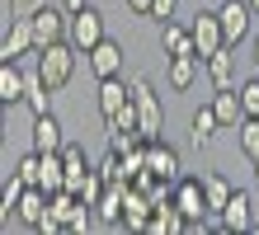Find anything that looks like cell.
Masks as SVG:
<instances>
[{
	"mask_svg": "<svg viewBox=\"0 0 259 235\" xmlns=\"http://www.w3.org/2000/svg\"><path fill=\"white\" fill-rule=\"evenodd\" d=\"M48 0H10V19H33Z\"/></svg>",
	"mask_w": 259,
	"mask_h": 235,
	"instance_id": "obj_25",
	"label": "cell"
},
{
	"mask_svg": "<svg viewBox=\"0 0 259 235\" xmlns=\"http://www.w3.org/2000/svg\"><path fill=\"white\" fill-rule=\"evenodd\" d=\"M75 47L71 42H52V47H38V75L48 80L52 89H66L75 80Z\"/></svg>",
	"mask_w": 259,
	"mask_h": 235,
	"instance_id": "obj_2",
	"label": "cell"
},
{
	"mask_svg": "<svg viewBox=\"0 0 259 235\" xmlns=\"http://www.w3.org/2000/svg\"><path fill=\"white\" fill-rule=\"evenodd\" d=\"M62 146H66V136H62L57 113H38L33 118V151L38 155H52V151H62Z\"/></svg>",
	"mask_w": 259,
	"mask_h": 235,
	"instance_id": "obj_13",
	"label": "cell"
},
{
	"mask_svg": "<svg viewBox=\"0 0 259 235\" xmlns=\"http://www.w3.org/2000/svg\"><path fill=\"white\" fill-rule=\"evenodd\" d=\"M217 19H222V33L226 42H245L250 38V19H254V10L245 5V0H217Z\"/></svg>",
	"mask_w": 259,
	"mask_h": 235,
	"instance_id": "obj_5",
	"label": "cell"
},
{
	"mask_svg": "<svg viewBox=\"0 0 259 235\" xmlns=\"http://www.w3.org/2000/svg\"><path fill=\"white\" fill-rule=\"evenodd\" d=\"M160 47H165V57L198 52V47H193V33H189V24H175V19H165V24H160Z\"/></svg>",
	"mask_w": 259,
	"mask_h": 235,
	"instance_id": "obj_15",
	"label": "cell"
},
{
	"mask_svg": "<svg viewBox=\"0 0 259 235\" xmlns=\"http://www.w3.org/2000/svg\"><path fill=\"white\" fill-rule=\"evenodd\" d=\"M28 193V183L19 179V169L5 179V188H0V207H5V216H14V207H19V198Z\"/></svg>",
	"mask_w": 259,
	"mask_h": 235,
	"instance_id": "obj_22",
	"label": "cell"
},
{
	"mask_svg": "<svg viewBox=\"0 0 259 235\" xmlns=\"http://www.w3.org/2000/svg\"><path fill=\"white\" fill-rule=\"evenodd\" d=\"M203 193H207V212H217V216H222V207L231 202V193H236V188L226 183L222 174H203Z\"/></svg>",
	"mask_w": 259,
	"mask_h": 235,
	"instance_id": "obj_20",
	"label": "cell"
},
{
	"mask_svg": "<svg viewBox=\"0 0 259 235\" xmlns=\"http://www.w3.org/2000/svg\"><path fill=\"white\" fill-rule=\"evenodd\" d=\"M245 5H250V10H254V19H259V0H245Z\"/></svg>",
	"mask_w": 259,
	"mask_h": 235,
	"instance_id": "obj_30",
	"label": "cell"
},
{
	"mask_svg": "<svg viewBox=\"0 0 259 235\" xmlns=\"http://www.w3.org/2000/svg\"><path fill=\"white\" fill-rule=\"evenodd\" d=\"M250 57H254V66H259V38H254V42H250Z\"/></svg>",
	"mask_w": 259,
	"mask_h": 235,
	"instance_id": "obj_29",
	"label": "cell"
},
{
	"mask_svg": "<svg viewBox=\"0 0 259 235\" xmlns=\"http://www.w3.org/2000/svg\"><path fill=\"white\" fill-rule=\"evenodd\" d=\"M127 10L137 14V19H151V0H127Z\"/></svg>",
	"mask_w": 259,
	"mask_h": 235,
	"instance_id": "obj_27",
	"label": "cell"
},
{
	"mask_svg": "<svg viewBox=\"0 0 259 235\" xmlns=\"http://www.w3.org/2000/svg\"><path fill=\"white\" fill-rule=\"evenodd\" d=\"M24 94H28V75L19 71V61H10V57H0V104H24Z\"/></svg>",
	"mask_w": 259,
	"mask_h": 235,
	"instance_id": "obj_12",
	"label": "cell"
},
{
	"mask_svg": "<svg viewBox=\"0 0 259 235\" xmlns=\"http://www.w3.org/2000/svg\"><path fill=\"white\" fill-rule=\"evenodd\" d=\"M198 71H203V57H198V52H184V57H170L165 80H170V89H193Z\"/></svg>",
	"mask_w": 259,
	"mask_h": 235,
	"instance_id": "obj_14",
	"label": "cell"
},
{
	"mask_svg": "<svg viewBox=\"0 0 259 235\" xmlns=\"http://www.w3.org/2000/svg\"><path fill=\"white\" fill-rule=\"evenodd\" d=\"M175 10H179V0H151V19H175Z\"/></svg>",
	"mask_w": 259,
	"mask_h": 235,
	"instance_id": "obj_26",
	"label": "cell"
},
{
	"mask_svg": "<svg viewBox=\"0 0 259 235\" xmlns=\"http://www.w3.org/2000/svg\"><path fill=\"white\" fill-rule=\"evenodd\" d=\"M52 94H57V89H52V85L33 71V75H28V94H24L28 113H33V118H38V113H52Z\"/></svg>",
	"mask_w": 259,
	"mask_h": 235,
	"instance_id": "obj_18",
	"label": "cell"
},
{
	"mask_svg": "<svg viewBox=\"0 0 259 235\" xmlns=\"http://www.w3.org/2000/svg\"><path fill=\"white\" fill-rule=\"evenodd\" d=\"M127 104H132V85H123V75H109V80H99V113H104V122L118 118Z\"/></svg>",
	"mask_w": 259,
	"mask_h": 235,
	"instance_id": "obj_11",
	"label": "cell"
},
{
	"mask_svg": "<svg viewBox=\"0 0 259 235\" xmlns=\"http://www.w3.org/2000/svg\"><path fill=\"white\" fill-rule=\"evenodd\" d=\"M66 33H71V14H66V10H57V5H42V10L33 14V38H38V47L66 42Z\"/></svg>",
	"mask_w": 259,
	"mask_h": 235,
	"instance_id": "obj_7",
	"label": "cell"
},
{
	"mask_svg": "<svg viewBox=\"0 0 259 235\" xmlns=\"http://www.w3.org/2000/svg\"><path fill=\"white\" fill-rule=\"evenodd\" d=\"M85 5H90V0H62V10H66V14H75V10H85Z\"/></svg>",
	"mask_w": 259,
	"mask_h": 235,
	"instance_id": "obj_28",
	"label": "cell"
},
{
	"mask_svg": "<svg viewBox=\"0 0 259 235\" xmlns=\"http://www.w3.org/2000/svg\"><path fill=\"white\" fill-rule=\"evenodd\" d=\"M146 165H151V174H160V179H179V155L165 146V141H146Z\"/></svg>",
	"mask_w": 259,
	"mask_h": 235,
	"instance_id": "obj_16",
	"label": "cell"
},
{
	"mask_svg": "<svg viewBox=\"0 0 259 235\" xmlns=\"http://www.w3.org/2000/svg\"><path fill=\"white\" fill-rule=\"evenodd\" d=\"M189 33H193V47H198V57H212V52H222L226 47V33H222V19H217V10H198L193 19H189Z\"/></svg>",
	"mask_w": 259,
	"mask_h": 235,
	"instance_id": "obj_4",
	"label": "cell"
},
{
	"mask_svg": "<svg viewBox=\"0 0 259 235\" xmlns=\"http://www.w3.org/2000/svg\"><path fill=\"white\" fill-rule=\"evenodd\" d=\"M0 57L19 61V57H38V38H33V19H10L5 38H0Z\"/></svg>",
	"mask_w": 259,
	"mask_h": 235,
	"instance_id": "obj_6",
	"label": "cell"
},
{
	"mask_svg": "<svg viewBox=\"0 0 259 235\" xmlns=\"http://www.w3.org/2000/svg\"><path fill=\"white\" fill-rule=\"evenodd\" d=\"M236 146H240L245 160H259V118H245L236 127Z\"/></svg>",
	"mask_w": 259,
	"mask_h": 235,
	"instance_id": "obj_21",
	"label": "cell"
},
{
	"mask_svg": "<svg viewBox=\"0 0 259 235\" xmlns=\"http://www.w3.org/2000/svg\"><path fill=\"white\" fill-rule=\"evenodd\" d=\"M132 127H109V151H118V155H127V151H137V141L127 136Z\"/></svg>",
	"mask_w": 259,
	"mask_h": 235,
	"instance_id": "obj_24",
	"label": "cell"
},
{
	"mask_svg": "<svg viewBox=\"0 0 259 235\" xmlns=\"http://www.w3.org/2000/svg\"><path fill=\"white\" fill-rule=\"evenodd\" d=\"M250 165H254V188H259V160H250Z\"/></svg>",
	"mask_w": 259,
	"mask_h": 235,
	"instance_id": "obj_31",
	"label": "cell"
},
{
	"mask_svg": "<svg viewBox=\"0 0 259 235\" xmlns=\"http://www.w3.org/2000/svg\"><path fill=\"white\" fill-rule=\"evenodd\" d=\"M240 104H245V118H259V75L240 85Z\"/></svg>",
	"mask_w": 259,
	"mask_h": 235,
	"instance_id": "obj_23",
	"label": "cell"
},
{
	"mask_svg": "<svg viewBox=\"0 0 259 235\" xmlns=\"http://www.w3.org/2000/svg\"><path fill=\"white\" fill-rule=\"evenodd\" d=\"M85 61H90V71H95L99 80H109V75H123V42L104 38L99 47H90V52H85Z\"/></svg>",
	"mask_w": 259,
	"mask_h": 235,
	"instance_id": "obj_9",
	"label": "cell"
},
{
	"mask_svg": "<svg viewBox=\"0 0 259 235\" xmlns=\"http://www.w3.org/2000/svg\"><path fill=\"white\" fill-rule=\"evenodd\" d=\"M104 38H109V19H104L95 5H85V10L71 14V33H66V42L75 47V52H90V47H99Z\"/></svg>",
	"mask_w": 259,
	"mask_h": 235,
	"instance_id": "obj_3",
	"label": "cell"
},
{
	"mask_svg": "<svg viewBox=\"0 0 259 235\" xmlns=\"http://www.w3.org/2000/svg\"><path fill=\"white\" fill-rule=\"evenodd\" d=\"M212 108H217V118H222V127H240L245 122V104H240V89H217V99H212Z\"/></svg>",
	"mask_w": 259,
	"mask_h": 235,
	"instance_id": "obj_17",
	"label": "cell"
},
{
	"mask_svg": "<svg viewBox=\"0 0 259 235\" xmlns=\"http://www.w3.org/2000/svg\"><path fill=\"white\" fill-rule=\"evenodd\" d=\"M170 202L189 216V221L207 216V193H203V179H179V183H175V193H170Z\"/></svg>",
	"mask_w": 259,
	"mask_h": 235,
	"instance_id": "obj_8",
	"label": "cell"
},
{
	"mask_svg": "<svg viewBox=\"0 0 259 235\" xmlns=\"http://www.w3.org/2000/svg\"><path fill=\"white\" fill-rule=\"evenodd\" d=\"M132 104H137V136H142V141H160V132H165V108H160V99H156V89H151L146 75H137V80H132Z\"/></svg>",
	"mask_w": 259,
	"mask_h": 235,
	"instance_id": "obj_1",
	"label": "cell"
},
{
	"mask_svg": "<svg viewBox=\"0 0 259 235\" xmlns=\"http://www.w3.org/2000/svg\"><path fill=\"white\" fill-rule=\"evenodd\" d=\"M203 75L212 80V89H236V47L226 42L222 52H212L203 61Z\"/></svg>",
	"mask_w": 259,
	"mask_h": 235,
	"instance_id": "obj_10",
	"label": "cell"
},
{
	"mask_svg": "<svg viewBox=\"0 0 259 235\" xmlns=\"http://www.w3.org/2000/svg\"><path fill=\"white\" fill-rule=\"evenodd\" d=\"M189 132H193V141H198V146H207V141L222 132V118H217V108H212V104H207V108H198V113L189 118Z\"/></svg>",
	"mask_w": 259,
	"mask_h": 235,
	"instance_id": "obj_19",
	"label": "cell"
},
{
	"mask_svg": "<svg viewBox=\"0 0 259 235\" xmlns=\"http://www.w3.org/2000/svg\"><path fill=\"white\" fill-rule=\"evenodd\" d=\"M254 207H259V188H254Z\"/></svg>",
	"mask_w": 259,
	"mask_h": 235,
	"instance_id": "obj_32",
	"label": "cell"
}]
</instances>
